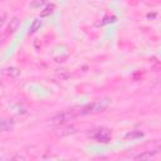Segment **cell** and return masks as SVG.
Wrapping results in <instances>:
<instances>
[{
  "label": "cell",
  "instance_id": "6da1fadb",
  "mask_svg": "<svg viewBox=\"0 0 161 161\" xmlns=\"http://www.w3.org/2000/svg\"><path fill=\"white\" fill-rule=\"evenodd\" d=\"M112 99L109 97H103V98H99L92 103H88V104H84V106H75L73 107V111L75 113V116H87V114H96V113H101V112H104L109 104H111Z\"/></svg>",
  "mask_w": 161,
  "mask_h": 161
},
{
  "label": "cell",
  "instance_id": "4fadbf2b",
  "mask_svg": "<svg viewBox=\"0 0 161 161\" xmlns=\"http://www.w3.org/2000/svg\"><path fill=\"white\" fill-rule=\"evenodd\" d=\"M6 23V13L5 11H0V28H3V25Z\"/></svg>",
  "mask_w": 161,
  "mask_h": 161
},
{
  "label": "cell",
  "instance_id": "52a82bcc",
  "mask_svg": "<svg viewBox=\"0 0 161 161\" xmlns=\"http://www.w3.org/2000/svg\"><path fill=\"white\" fill-rule=\"evenodd\" d=\"M157 153V150H155L153 152H151V151H146V152H143V153H138V155H136L133 158L135 160H151V158H153V156Z\"/></svg>",
  "mask_w": 161,
  "mask_h": 161
},
{
  "label": "cell",
  "instance_id": "7c38bea8",
  "mask_svg": "<svg viewBox=\"0 0 161 161\" xmlns=\"http://www.w3.org/2000/svg\"><path fill=\"white\" fill-rule=\"evenodd\" d=\"M47 1H48V0H33V1L30 3V8H33V9H39L40 6H43L44 4H47Z\"/></svg>",
  "mask_w": 161,
  "mask_h": 161
},
{
  "label": "cell",
  "instance_id": "30bf717a",
  "mask_svg": "<svg viewBox=\"0 0 161 161\" xmlns=\"http://www.w3.org/2000/svg\"><path fill=\"white\" fill-rule=\"evenodd\" d=\"M6 74L11 78H16L18 75H20V69L16 67H9L6 68Z\"/></svg>",
  "mask_w": 161,
  "mask_h": 161
},
{
  "label": "cell",
  "instance_id": "277c9868",
  "mask_svg": "<svg viewBox=\"0 0 161 161\" xmlns=\"http://www.w3.org/2000/svg\"><path fill=\"white\" fill-rule=\"evenodd\" d=\"M15 126V121L13 118H4L0 119V132H8L11 131Z\"/></svg>",
  "mask_w": 161,
  "mask_h": 161
},
{
  "label": "cell",
  "instance_id": "9a60e30c",
  "mask_svg": "<svg viewBox=\"0 0 161 161\" xmlns=\"http://www.w3.org/2000/svg\"><path fill=\"white\" fill-rule=\"evenodd\" d=\"M13 158H14V160H25V157H24V156H21V155H16V156H13Z\"/></svg>",
  "mask_w": 161,
  "mask_h": 161
},
{
  "label": "cell",
  "instance_id": "ba28073f",
  "mask_svg": "<svg viewBox=\"0 0 161 161\" xmlns=\"http://www.w3.org/2000/svg\"><path fill=\"white\" fill-rule=\"evenodd\" d=\"M54 9H55V5H54V4H50V5L45 6L44 10L40 11V18H47V16H49L50 14H53Z\"/></svg>",
  "mask_w": 161,
  "mask_h": 161
},
{
  "label": "cell",
  "instance_id": "7a4b0ae2",
  "mask_svg": "<svg viewBox=\"0 0 161 161\" xmlns=\"http://www.w3.org/2000/svg\"><path fill=\"white\" fill-rule=\"evenodd\" d=\"M75 113L73 111V108L70 109H67V111H63V112H59L54 116H52L50 118L47 119V125L50 126V127H59V126H63L65 125L68 121L75 118Z\"/></svg>",
  "mask_w": 161,
  "mask_h": 161
},
{
  "label": "cell",
  "instance_id": "8fae6325",
  "mask_svg": "<svg viewBox=\"0 0 161 161\" xmlns=\"http://www.w3.org/2000/svg\"><path fill=\"white\" fill-rule=\"evenodd\" d=\"M125 137H126L127 140H136V138H141V137H143V132H141V131H131V132H128Z\"/></svg>",
  "mask_w": 161,
  "mask_h": 161
},
{
  "label": "cell",
  "instance_id": "8992f818",
  "mask_svg": "<svg viewBox=\"0 0 161 161\" xmlns=\"http://www.w3.org/2000/svg\"><path fill=\"white\" fill-rule=\"evenodd\" d=\"M19 24H20V20H19V18L14 16V18L10 20L9 25H8V29H6V34H8V35H9V34H14V33L18 30V28H19Z\"/></svg>",
  "mask_w": 161,
  "mask_h": 161
},
{
  "label": "cell",
  "instance_id": "3957f363",
  "mask_svg": "<svg viewBox=\"0 0 161 161\" xmlns=\"http://www.w3.org/2000/svg\"><path fill=\"white\" fill-rule=\"evenodd\" d=\"M87 136L99 143H108L112 138V133L111 130L107 127H97L93 130H89L87 132Z\"/></svg>",
  "mask_w": 161,
  "mask_h": 161
},
{
  "label": "cell",
  "instance_id": "2e32d148",
  "mask_svg": "<svg viewBox=\"0 0 161 161\" xmlns=\"http://www.w3.org/2000/svg\"><path fill=\"white\" fill-rule=\"evenodd\" d=\"M0 94H3V86L0 84Z\"/></svg>",
  "mask_w": 161,
  "mask_h": 161
},
{
  "label": "cell",
  "instance_id": "5bb4252c",
  "mask_svg": "<svg viewBox=\"0 0 161 161\" xmlns=\"http://www.w3.org/2000/svg\"><path fill=\"white\" fill-rule=\"evenodd\" d=\"M58 75L60 77V78H67V77H69V73L67 72V69H58Z\"/></svg>",
  "mask_w": 161,
  "mask_h": 161
},
{
  "label": "cell",
  "instance_id": "9c48e42d",
  "mask_svg": "<svg viewBox=\"0 0 161 161\" xmlns=\"http://www.w3.org/2000/svg\"><path fill=\"white\" fill-rule=\"evenodd\" d=\"M40 26H42V20H40V19H35V20L31 23L30 28H29V34L36 33V31L40 29Z\"/></svg>",
  "mask_w": 161,
  "mask_h": 161
},
{
  "label": "cell",
  "instance_id": "5b68a950",
  "mask_svg": "<svg viewBox=\"0 0 161 161\" xmlns=\"http://www.w3.org/2000/svg\"><path fill=\"white\" fill-rule=\"evenodd\" d=\"M77 132V127L70 125V126H67V127H63V128H59L58 132H57V136H60V137H64V136H69V135H73Z\"/></svg>",
  "mask_w": 161,
  "mask_h": 161
}]
</instances>
